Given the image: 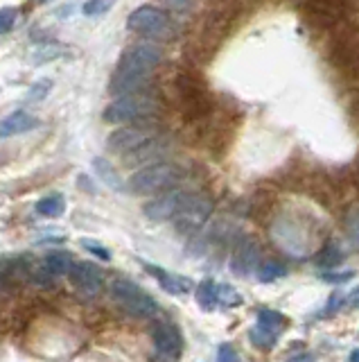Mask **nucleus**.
Returning a JSON list of instances; mask_svg holds the SVG:
<instances>
[{
  "mask_svg": "<svg viewBox=\"0 0 359 362\" xmlns=\"http://www.w3.org/2000/svg\"><path fill=\"white\" fill-rule=\"evenodd\" d=\"M156 111H158L156 97L149 95L147 91H141V93L115 97L104 109L102 118L104 123H111V125H125V123L147 120L152 118V116H156Z\"/></svg>",
  "mask_w": 359,
  "mask_h": 362,
  "instance_id": "1",
  "label": "nucleus"
},
{
  "mask_svg": "<svg viewBox=\"0 0 359 362\" xmlns=\"http://www.w3.org/2000/svg\"><path fill=\"white\" fill-rule=\"evenodd\" d=\"M181 177V170L172 163H152L145 168L136 170L129 179V190L136 195H156L161 190H167L169 186H174Z\"/></svg>",
  "mask_w": 359,
  "mask_h": 362,
  "instance_id": "2",
  "label": "nucleus"
},
{
  "mask_svg": "<svg viewBox=\"0 0 359 362\" xmlns=\"http://www.w3.org/2000/svg\"><path fill=\"white\" fill-rule=\"evenodd\" d=\"M111 299L118 303V308H122L129 317L136 319H145V317H154L156 315V301L143 292L136 283L127 281V279H115L111 283Z\"/></svg>",
  "mask_w": 359,
  "mask_h": 362,
  "instance_id": "3",
  "label": "nucleus"
},
{
  "mask_svg": "<svg viewBox=\"0 0 359 362\" xmlns=\"http://www.w3.org/2000/svg\"><path fill=\"white\" fill-rule=\"evenodd\" d=\"M161 60H163V50L156 43H136L120 55L115 73L152 75V71L161 64Z\"/></svg>",
  "mask_w": 359,
  "mask_h": 362,
  "instance_id": "4",
  "label": "nucleus"
},
{
  "mask_svg": "<svg viewBox=\"0 0 359 362\" xmlns=\"http://www.w3.org/2000/svg\"><path fill=\"white\" fill-rule=\"evenodd\" d=\"M127 23H129V30L132 32H138L143 36H152V39L163 36L169 27V21H167L163 9H156V7H149V5L134 9V12L129 14Z\"/></svg>",
  "mask_w": 359,
  "mask_h": 362,
  "instance_id": "5",
  "label": "nucleus"
},
{
  "mask_svg": "<svg viewBox=\"0 0 359 362\" xmlns=\"http://www.w3.org/2000/svg\"><path fill=\"white\" fill-rule=\"evenodd\" d=\"M156 136V130L147 125H138V127H120L111 136L106 139V148L115 152V154H129L136 148H141L147 141H152Z\"/></svg>",
  "mask_w": 359,
  "mask_h": 362,
  "instance_id": "6",
  "label": "nucleus"
},
{
  "mask_svg": "<svg viewBox=\"0 0 359 362\" xmlns=\"http://www.w3.org/2000/svg\"><path fill=\"white\" fill-rule=\"evenodd\" d=\"M190 197V193L181 190V188H172L163 195H158L156 200L145 204V215L154 222H165V220H174V215L183 209V204Z\"/></svg>",
  "mask_w": 359,
  "mask_h": 362,
  "instance_id": "7",
  "label": "nucleus"
},
{
  "mask_svg": "<svg viewBox=\"0 0 359 362\" xmlns=\"http://www.w3.org/2000/svg\"><path fill=\"white\" fill-rule=\"evenodd\" d=\"M211 209H213L211 200L204 197V195L190 193V197H188V202L183 204V209L174 215V220H176L178 229H181V231H195L208 220Z\"/></svg>",
  "mask_w": 359,
  "mask_h": 362,
  "instance_id": "8",
  "label": "nucleus"
},
{
  "mask_svg": "<svg viewBox=\"0 0 359 362\" xmlns=\"http://www.w3.org/2000/svg\"><path fill=\"white\" fill-rule=\"evenodd\" d=\"M71 281H73V286L79 292H82L84 297H95L97 292L102 290L104 274H102V270L95 265V263L82 260V263H75V265H73Z\"/></svg>",
  "mask_w": 359,
  "mask_h": 362,
  "instance_id": "9",
  "label": "nucleus"
},
{
  "mask_svg": "<svg viewBox=\"0 0 359 362\" xmlns=\"http://www.w3.org/2000/svg\"><path fill=\"white\" fill-rule=\"evenodd\" d=\"M152 344L158 356L176 360V356L181 354L183 342H181V335H178V328L174 324L161 321V324H156L152 328Z\"/></svg>",
  "mask_w": 359,
  "mask_h": 362,
  "instance_id": "10",
  "label": "nucleus"
},
{
  "mask_svg": "<svg viewBox=\"0 0 359 362\" xmlns=\"http://www.w3.org/2000/svg\"><path fill=\"white\" fill-rule=\"evenodd\" d=\"M165 150H167V141L154 136L152 141H147L145 145H141V148H136L134 152H129L125 163L132 165V168H136V165H152V163H158L156 159H158V156H163Z\"/></svg>",
  "mask_w": 359,
  "mask_h": 362,
  "instance_id": "11",
  "label": "nucleus"
},
{
  "mask_svg": "<svg viewBox=\"0 0 359 362\" xmlns=\"http://www.w3.org/2000/svg\"><path fill=\"white\" fill-rule=\"evenodd\" d=\"M38 127V118L29 111H14L7 118L0 120V139H9V136H18L25 132H32Z\"/></svg>",
  "mask_w": 359,
  "mask_h": 362,
  "instance_id": "12",
  "label": "nucleus"
},
{
  "mask_svg": "<svg viewBox=\"0 0 359 362\" xmlns=\"http://www.w3.org/2000/svg\"><path fill=\"white\" fill-rule=\"evenodd\" d=\"M258 258H260V251H258V244L251 240L239 242V247L233 253V272L239 277H246L258 265Z\"/></svg>",
  "mask_w": 359,
  "mask_h": 362,
  "instance_id": "13",
  "label": "nucleus"
},
{
  "mask_svg": "<svg viewBox=\"0 0 359 362\" xmlns=\"http://www.w3.org/2000/svg\"><path fill=\"white\" fill-rule=\"evenodd\" d=\"M145 270L149 274H154V277L158 279V283H161V288L165 292H169V295H183V292H188L192 286L190 281L183 279V277H174V274H169L161 267H154V265H145Z\"/></svg>",
  "mask_w": 359,
  "mask_h": 362,
  "instance_id": "14",
  "label": "nucleus"
},
{
  "mask_svg": "<svg viewBox=\"0 0 359 362\" xmlns=\"http://www.w3.org/2000/svg\"><path fill=\"white\" fill-rule=\"evenodd\" d=\"M64 211H66V200L59 193L48 195V197L36 202V213L41 218H59V215H64Z\"/></svg>",
  "mask_w": 359,
  "mask_h": 362,
  "instance_id": "15",
  "label": "nucleus"
},
{
  "mask_svg": "<svg viewBox=\"0 0 359 362\" xmlns=\"http://www.w3.org/2000/svg\"><path fill=\"white\" fill-rule=\"evenodd\" d=\"M73 265L75 263L71 258V253H66V251H52L45 256V272L57 274V277H62V274H71Z\"/></svg>",
  "mask_w": 359,
  "mask_h": 362,
  "instance_id": "16",
  "label": "nucleus"
},
{
  "mask_svg": "<svg viewBox=\"0 0 359 362\" xmlns=\"http://www.w3.org/2000/svg\"><path fill=\"white\" fill-rule=\"evenodd\" d=\"M258 326H260L262 330H269V333H274V335H278V333L287 326V319L278 310H260L258 312Z\"/></svg>",
  "mask_w": 359,
  "mask_h": 362,
  "instance_id": "17",
  "label": "nucleus"
},
{
  "mask_svg": "<svg viewBox=\"0 0 359 362\" xmlns=\"http://www.w3.org/2000/svg\"><path fill=\"white\" fill-rule=\"evenodd\" d=\"M93 165H95V170L99 174V179H102L108 186V188L122 190V179H120V174L115 172V168H113L111 163H108L106 159H95Z\"/></svg>",
  "mask_w": 359,
  "mask_h": 362,
  "instance_id": "18",
  "label": "nucleus"
},
{
  "mask_svg": "<svg viewBox=\"0 0 359 362\" xmlns=\"http://www.w3.org/2000/svg\"><path fill=\"white\" fill-rule=\"evenodd\" d=\"M197 301L204 310H213L217 306V286L213 281H202L197 286Z\"/></svg>",
  "mask_w": 359,
  "mask_h": 362,
  "instance_id": "19",
  "label": "nucleus"
},
{
  "mask_svg": "<svg viewBox=\"0 0 359 362\" xmlns=\"http://www.w3.org/2000/svg\"><path fill=\"white\" fill-rule=\"evenodd\" d=\"M346 233H348V240L355 249H359V204L351 207L346 211Z\"/></svg>",
  "mask_w": 359,
  "mask_h": 362,
  "instance_id": "20",
  "label": "nucleus"
},
{
  "mask_svg": "<svg viewBox=\"0 0 359 362\" xmlns=\"http://www.w3.org/2000/svg\"><path fill=\"white\" fill-rule=\"evenodd\" d=\"M287 274V267L281 265V263H276V260H269L265 263V265L258 267V279H260L262 283H272L276 279H283Z\"/></svg>",
  "mask_w": 359,
  "mask_h": 362,
  "instance_id": "21",
  "label": "nucleus"
},
{
  "mask_svg": "<svg viewBox=\"0 0 359 362\" xmlns=\"http://www.w3.org/2000/svg\"><path fill=\"white\" fill-rule=\"evenodd\" d=\"M344 260V253L342 249L337 247V244H328V247L321 251V256H318V267H325V270H330V267H337L339 263Z\"/></svg>",
  "mask_w": 359,
  "mask_h": 362,
  "instance_id": "22",
  "label": "nucleus"
},
{
  "mask_svg": "<svg viewBox=\"0 0 359 362\" xmlns=\"http://www.w3.org/2000/svg\"><path fill=\"white\" fill-rule=\"evenodd\" d=\"M115 5V0H86V3L82 5V12L84 16H99L108 12Z\"/></svg>",
  "mask_w": 359,
  "mask_h": 362,
  "instance_id": "23",
  "label": "nucleus"
},
{
  "mask_svg": "<svg viewBox=\"0 0 359 362\" xmlns=\"http://www.w3.org/2000/svg\"><path fill=\"white\" fill-rule=\"evenodd\" d=\"M251 342L260 349H272L276 344V335H274V333H269V330H262L260 326H255L251 330Z\"/></svg>",
  "mask_w": 359,
  "mask_h": 362,
  "instance_id": "24",
  "label": "nucleus"
},
{
  "mask_svg": "<svg viewBox=\"0 0 359 362\" xmlns=\"http://www.w3.org/2000/svg\"><path fill=\"white\" fill-rule=\"evenodd\" d=\"M18 12L14 7H0V34H7L16 23Z\"/></svg>",
  "mask_w": 359,
  "mask_h": 362,
  "instance_id": "25",
  "label": "nucleus"
},
{
  "mask_svg": "<svg viewBox=\"0 0 359 362\" xmlns=\"http://www.w3.org/2000/svg\"><path fill=\"white\" fill-rule=\"evenodd\" d=\"M217 301L226 303V306H239V303H242V297H239L233 288H228V286H217Z\"/></svg>",
  "mask_w": 359,
  "mask_h": 362,
  "instance_id": "26",
  "label": "nucleus"
},
{
  "mask_svg": "<svg viewBox=\"0 0 359 362\" xmlns=\"http://www.w3.org/2000/svg\"><path fill=\"white\" fill-rule=\"evenodd\" d=\"M50 89H52V82L50 80H41V82H36L32 89L27 91V100H32V102H38V100H43V97L50 93Z\"/></svg>",
  "mask_w": 359,
  "mask_h": 362,
  "instance_id": "27",
  "label": "nucleus"
},
{
  "mask_svg": "<svg viewBox=\"0 0 359 362\" xmlns=\"http://www.w3.org/2000/svg\"><path fill=\"white\" fill-rule=\"evenodd\" d=\"M57 55H62V48H59V46H43V48H38V50L34 53V62L36 64L52 62Z\"/></svg>",
  "mask_w": 359,
  "mask_h": 362,
  "instance_id": "28",
  "label": "nucleus"
},
{
  "mask_svg": "<svg viewBox=\"0 0 359 362\" xmlns=\"http://www.w3.org/2000/svg\"><path fill=\"white\" fill-rule=\"evenodd\" d=\"M82 247H86L91 253H95V256H99L102 260H108L111 258V253H108V249L106 247H102V244H99L97 240H91V238H82Z\"/></svg>",
  "mask_w": 359,
  "mask_h": 362,
  "instance_id": "29",
  "label": "nucleus"
},
{
  "mask_svg": "<svg viewBox=\"0 0 359 362\" xmlns=\"http://www.w3.org/2000/svg\"><path fill=\"white\" fill-rule=\"evenodd\" d=\"M217 362H239V354L233 344H222L217 349Z\"/></svg>",
  "mask_w": 359,
  "mask_h": 362,
  "instance_id": "30",
  "label": "nucleus"
},
{
  "mask_svg": "<svg viewBox=\"0 0 359 362\" xmlns=\"http://www.w3.org/2000/svg\"><path fill=\"white\" fill-rule=\"evenodd\" d=\"M353 277H355V272H339V274L325 272L323 274V281L325 283H346V281H351Z\"/></svg>",
  "mask_w": 359,
  "mask_h": 362,
  "instance_id": "31",
  "label": "nucleus"
},
{
  "mask_svg": "<svg viewBox=\"0 0 359 362\" xmlns=\"http://www.w3.org/2000/svg\"><path fill=\"white\" fill-rule=\"evenodd\" d=\"M161 5L174 9V12H185V9H190V0H161Z\"/></svg>",
  "mask_w": 359,
  "mask_h": 362,
  "instance_id": "32",
  "label": "nucleus"
},
{
  "mask_svg": "<svg viewBox=\"0 0 359 362\" xmlns=\"http://www.w3.org/2000/svg\"><path fill=\"white\" fill-rule=\"evenodd\" d=\"M346 301H348V306H351V308H359V288H355L351 295L346 297Z\"/></svg>",
  "mask_w": 359,
  "mask_h": 362,
  "instance_id": "33",
  "label": "nucleus"
},
{
  "mask_svg": "<svg viewBox=\"0 0 359 362\" xmlns=\"http://www.w3.org/2000/svg\"><path fill=\"white\" fill-rule=\"evenodd\" d=\"M289 362H316V360H314V356H310V354H301V356H294Z\"/></svg>",
  "mask_w": 359,
  "mask_h": 362,
  "instance_id": "34",
  "label": "nucleus"
},
{
  "mask_svg": "<svg viewBox=\"0 0 359 362\" xmlns=\"http://www.w3.org/2000/svg\"><path fill=\"white\" fill-rule=\"evenodd\" d=\"M348 362H359V349H355V351H353L351 358H348Z\"/></svg>",
  "mask_w": 359,
  "mask_h": 362,
  "instance_id": "35",
  "label": "nucleus"
},
{
  "mask_svg": "<svg viewBox=\"0 0 359 362\" xmlns=\"http://www.w3.org/2000/svg\"><path fill=\"white\" fill-rule=\"evenodd\" d=\"M34 3H41L43 5V3H50V0H34Z\"/></svg>",
  "mask_w": 359,
  "mask_h": 362,
  "instance_id": "36",
  "label": "nucleus"
}]
</instances>
